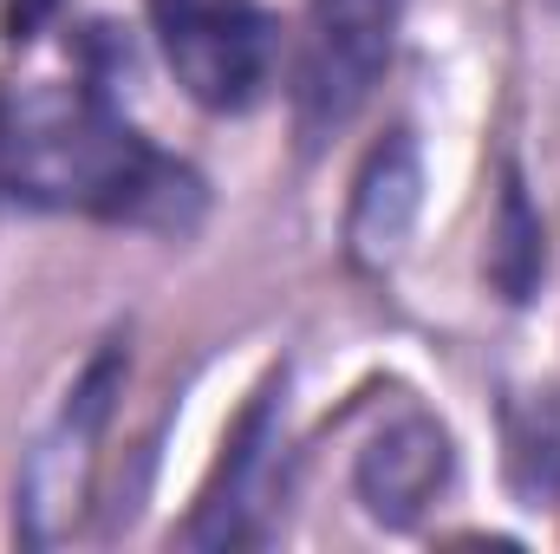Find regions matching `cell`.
<instances>
[{"mask_svg": "<svg viewBox=\"0 0 560 554\" xmlns=\"http://www.w3.org/2000/svg\"><path fill=\"white\" fill-rule=\"evenodd\" d=\"M0 203L92 216L150 235H189L209 196L183 157L156 150L112 105V92L85 79L20 85L0 99Z\"/></svg>", "mask_w": 560, "mask_h": 554, "instance_id": "cell-1", "label": "cell"}, {"mask_svg": "<svg viewBox=\"0 0 560 554\" xmlns=\"http://www.w3.org/2000/svg\"><path fill=\"white\" fill-rule=\"evenodd\" d=\"M125 372H131V353L125 339H105L92 353V366L66 385L52 424L39 430V443L26 450V470H20V496H13V529L26 549H52L72 535V522L92 509V483H98V443H105V424L125 399Z\"/></svg>", "mask_w": 560, "mask_h": 554, "instance_id": "cell-2", "label": "cell"}, {"mask_svg": "<svg viewBox=\"0 0 560 554\" xmlns=\"http://www.w3.org/2000/svg\"><path fill=\"white\" fill-rule=\"evenodd\" d=\"M411 0H306L300 66H293V131L319 157L378 92Z\"/></svg>", "mask_w": 560, "mask_h": 554, "instance_id": "cell-3", "label": "cell"}, {"mask_svg": "<svg viewBox=\"0 0 560 554\" xmlns=\"http://www.w3.org/2000/svg\"><path fill=\"white\" fill-rule=\"evenodd\" d=\"M150 33L183 99L215 118L255 112L275 85L280 26L261 0H150Z\"/></svg>", "mask_w": 560, "mask_h": 554, "instance_id": "cell-4", "label": "cell"}, {"mask_svg": "<svg viewBox=\"0 0 560 554\" xmlns=\"http://www.w3.org/2000/svg\"><path fill=\"white\" fill-rule=\"evenodd\" d=\"M280 392L287 379H268L255 392V405L242 412V424L222 443L215 483L202 489L183 542L189 549H255L268 542V509L280 496Z\"/></svg>", "mask_w": 560, "mask_h": 554, "instance_id": "cell-5", "label": "cell"}, {"mask_svg": "<svg viewBox=\"0 0 560 554\" xmlns=\"http://www.w3.org/2000/svg\"><path fill=\"white\" fill-rule=\"evenodd\" d=\"M450 476H456L450 430L418 405H398L385 424H372V437L352 457V489H359L365 516L385 529H411L450 489Z\"/></svg>", "mask_w": 560, "mask_h": 554, "instance_id": "cell-6", "label": "cell"}, {"mask_svg": "<svg viewBox=\"0 0 560 554\" xmlns=\"http://www.w3.org/2000/svg\"><path fill=\"white\" fill-rule=\"evenodd\" d=\"M423 209V163L418 138L392 131L372 143V157L352 176V203H346V262L359 275H392L418 235Z\"/></svg>", "mask_w": 560, "mask_h": 554, "instance_id": "cell-7", "label": "cell"}, {"mask_svg": "<svg viewBox=\"0 0 560 554\" xmlns=\"http://www.w3.org/2000/svg\"><path fill=\"white\" fill-rule=\"evenodd\" d=\"M482 275H489V287H495L509 307H528V300L541 293V280H548V229H541V209L528 203V183H522L515 163L502 170V189H495Z\"/></svg>", "mask_w": 560, "mask_h": 554, "instance_id": "cell-8", "label": "cell"}, {"mask_svg": "<svg viewBox=\"0 0 560 554\" xmlns=\"http://www.w3.org/2000/svg\"><path fill=\"white\" fill-rule=\"evenodd\" d=\"M509 483L522 503H555L560 496V399L535 392L509 405Z\"/></svg>", "mask_w": 560, "mask_h": 554, "instance_id": "cell-9", "label": "cell"}, {"mask_svg": "<svg viewBox=\"0 0 560 554\" xmlns=\"http://www.w3.org/2000/svg\"><path fill=\"white\" fill-rule=\"evenodd\" d=\"M59 0H13V13H7V26H13V39H33L39 26H46V13H52Z\"/></svg>", "mask_w": 560, "mask_h": 554, "instance_id": "cell-10", "label": "cell"}, {"mask_svg": "<svg viewBox=\"0 0 560 554\" xmlns=\"http://www.w3.org/2000/svg\"><path fill=\"white\" fill-rule=\"evenodd\" d=\"M555 7H560V0H555Z\"/></svg>", "mask_w": 560, "mask_h": 554, "instance_id": "cell-11", "label": "cell"}]
</instances>
